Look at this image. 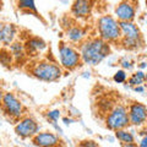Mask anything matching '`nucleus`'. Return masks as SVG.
<instances>
[{
    "label": "nucleus",
    "instance_id": "f257e3e1",
    "mask_svg": "<svg viewBox=\"0 0 147 147\" xmlns=\"http://www.w3.org/2000/svg\"><path fill=\"white\" fill-rule=\"evenodd\" d=\"M109 54H110L109 43L104 42L99 37H94V38H90L85 40L80 48L81 61L92 66L100 64Z\"/></svg>",
    "mask_w": 147,
    "mask_h": 147
},
{
    "label": "nucleus",
    "instance_id": "f03ea898",
    "mask_svg": "<svg viewBox=\"0 0 147 147\" xmlns=\"http://www.w3.org/2000/svg\"><path fill=\"white\" fill-rule=\"evenodd\" d=\"M31 74L36 79L44 82H54L58 81L63 75V69L58 64L49 60L37 61L31 70Z\"/></svg>",
    "mask_w": 147,
    "mask_h": 147
},
{
    "label": "nucleus",
    "instance_id": "7ed1b4c3",
    "mask_svg": "<svg viewBox=\"0 0 147 147\" xmlns=\"http://www.w3.org/2000/svg\"><path fill=\"white\" fill-rule=\"evenodd\" d=\"M97 28L99 38L107 43H115L121 38L119 22L117 21V18L110 15H104L99 18L97 22Z\"/></svg>",
    "mask_w": 147,
    "mask_h": 147
},
{
    "label": "nucleus",
    "instance_id": "20e7f679",
    "mask_svg": "<svg viewBox=\"0 0 147 147\" xmlns=\"http://www.w3.org/2000/svg\"><path fill=\"white\" fill-rule=\"evenodd\" d=\"M129 124V115H127V107L124 104L114 105L108 112L105 117V126L112 131H117L120 129H126Z\"/></svg>",
    "mask_w": 147,
    "mask_h": 147
},
{
    "label": "nucleus",
    "instance_id": "39448f33",
    "mask_svg": "<svg viewBox=\"0 0 147 147\" xmlns=\"http://www.w3.org/2000/svg\"><path fill=\"white\" fill-rule=\"evenodd\" d=\"M58 50H59V61H60L61 69L74 70L81 64L80 52L76 50L72 45L61 42L59 44Z\"/></svg>",
    "mask_w": 147,
    "mask_h": 147
},
{
    "label": "nucleus",
    "instance_id": "423d86ee",
    "mask_svg": "<svg viewBox=\"0 0 147 147\" xmlns=\"http://www.w3.org/2000/svg\"><path fill=\"white\" fill-rule=\"evenodd\" d=\"M0 109H3V112L9 118L15 119V120H18L24 115V105L12 92H4Z\"/></svg>",
    "mask_w": 147,
    "mask_h": 147
},
{
    "label": "nucleus",
    "instance_id": "0eeeda50",
    "mask_svg": "<svg viewBox=\"0 0 147 147\" xmlns=\"http://www.w3.org/2000/svg\"><path fill=\"white\" fill-rule=\"evenodd\" d=\"M137 5H139V1L137 0H121L120 3L117 5L114 13L119 22L126 21H134L135 16H136V10H137Z\"/></svg>",
    "mask_w": 147,
    "mask_h": 147
},
{
    "label": "nucleus",
    "instance_id": "6e6552de",
    "mask_svg": "<svg viewBox=\"0 0 147 147\" xmlns=\"http://www.w3.org/2000/svg\"><path fill=\"white\" fill-rule=\"evenodd\" d=\"M39 129L40 126L33 118L24 117L18 119L17 124L15 125V132L22 139H28V137H33L37 132H39Z\"/></svg>",
    "mask_w": 147,
    "mask_h": 147
},
{
    "label": "nucleus",
    "instance_id": "1a4fd4ad",
    "mask_svg": "<svg viewBox=\"0 0 147 147\" xmlns=\"http://www.w3.org/2000/svg\"><path fill=\"white\" fill-rule=\"evenodd\" d=\"M129 124L134 126H144L147 119V107L144 103L132 102L127 107Z\"/></svg>",
    "mask_w": 147,
    "mask_h": 147
},
{
    "label": "nucleus",
    "instance_id": "9d476101",
    "mask_svg": "<svg viewBox=\"0 0 147 147\" xmlns=\"http://www.w3.org/2000/svg\"><path fill=\"white\" fill-rule=\"evenodd\" d=\"M32 141L38 147H59V145L61 144L59 136L50 131L37 132V134L32 137Z\"/></svg>",
    "mask_w": 147,
    "mask_h": 147
},
{
    "label": "nucleus",
    "instance_id": "9b49d317",
    "mask_svg": "<svg viewBox=\"0 0 147 147\" xmlns=\"http://www.w3.org/2000/svg\"><path fill=\"white\" fill-rule=\"evenodd\" d=\"M93 9V0H74L71 5V15L76 18H86Z\"/></svg>",
    "mask_w": 147,
    "mask_h": 147
},
{
    "label": "nucleus",
    "instance_id": "f8f14e48",
    "mask_svg": "<svg viewBox=\"0 0 147 147\" xmlns=\"http://www.w3.org/2000/svg\"><path fill=\"white\" fill-rule=\"evenodd\" d=\"M119 28H120L121 38H126V39H141V38H144L141 34L139 26L136 24H134V21L119 22Z\"/></svg>",
    "mask_w": 147,
    "mask_h": 147
},
{
    "label": "nucleus",
    "instance_id": "ddd939ff",
    "mask_svg": "<svg viewBox=\"0 0 147 147\" xmlns=\"http://www.w3.org/2000/svg\"><path fill=\"white\" fill-rule=\"evenodd\" d=\"M25 52L28 55H37L47 49V43L39 37H31L24 44Z\"/></svg>",
    "mask_w": 147,
    "mask_h": 147
},
{
    "label": "nucleus",
    "instance_id": "4468645a",
    "mask_svg": "<svg viewBox=\"0 0 147 147\" xmlns=\"http://www.w3.org/2000/svg\"><path fill=\"white\" fill-rule=\"evenodd\" d=\"M17 34V28L13 24H3L1 25V44L9 47Z\"/></svg>",
    "mask_w": 147,
    "mask_h": 147
},
{
    "label": "nucleus",
    "instance_id": "2eb2a0df",
    "mask_svg": "<svg viewBox=\"0 0 147 147\" xmlns=\"http://www.w3.org/2000/svg\"><path fill=\"white\" fill-rule=\"evenodd\" d=\"M86 37V31L80 26H70L66 30V38L71 43H81Z\"/></svg>",
    "mask_w": 147,
    "mask_h": 147
},
{
    "label": "nucleus",
    "instance_id": "dca6fc26",
    "mask_svg": "<svg viewBox=\"0 0 147 147\" xmlns=\"http://www.w3.org/2000/svg\"><path fill=\"white\" fill-rule=\"evenodd\" d=\"M9 52L11 53L13 60H20V59H24L26 52H25V47L24 44L20 42H12L9 45Z\"/></svg>",
    "mask_w": 147,
    "mask_h": 147
},
{
    "label": "nucleus",
    "instance_id": "f3484780",
    "mask_svg": "<svg viewBox=\"0 0 147 147\" xmlns=\"http://www.w3.org/2000/svg\"><path fill=\"white\" fill-rule=\"evenodd\" d=\"M115 139L120 142V144H131L135 142V136L131 131L126 130V129H120V130L115 131Z\"/></svg>",
    "mask_w": 147,
    "mask_h": 147
},
{
    "label": "nucleus",
    "instance_id": "a211bd4d",
    "mask_svg": "<svg viewBox=\"0 0 147 147\" xmlns=\"http://www.w3.org/2000/svg\"><path fill=\"white\" fill-rule=\"evenodd\" d=\"M146 81V75H145V71L142 70H137L136 72H134L132 75L129 77L127 80V84L130 87H136V86H140V85H144Z\"/></svg>",
    "mask_w": 147,
    "mask_h": 147
},
{
    "label": "nucleus",
    "instance_id": "6ab92c4d",
    "mask_svg": "<svg viewBox=\"0 0 147 147\" xmlns=\"http://www.w3.org/2000/svg\"><path fill=\"white\" fill-rule=\"evenodd\" d=\"M120 42L123 44V47L129 50H136L144 47L145 40L144 38L141 39H126V38H120Z\"/></svg>",
    "mask_w": 147,
    "mask_h": 147
},
{
    "label": "nucleus",
    "instance_id": "aec40b11",
    "mask_svg": "<svg viewBox=\"0 0 147 147\" xmlns=\"http://www.w3.org/2000/svg\"><path fill=\"white\" fill-rule=\"evenodd\" d=\"M17 7L25 12H33L36 16H38L34 0H17Z\"/></svg>",
    "mask_w": 147,
    "mask_h": 147
},
{
    "label": "nucleus",
    "instance_id": "412c9836",
    "mask_svg": "<svg viewBox=\"0 0 147 147\" xmlns=\"http://www.w3.org/2000/svg\"><path fill=\"white\" fill-rule=\"evenodd\" d=\"M13 60L11 53L6 49H0V64H3L4 66H10Z\"/></svg>",
    "mask_w": 147,
    "mask_h": 147
},
{
    "label": "nucleus",
    "instance_id": "4be33fe9",
    "mask_svg": "<svg viewBox=\"0 0 147 147\" xmlns=\"http://www.w3.org/2000/svg\"><path fill=\"white\" fill-rule=\"evenodd\" d=\"M126 79H127V75H126L125 70H118L113 76V81L115 82V84H124V82L126 81Z\"/></svg>",
    "mask_w": 147,
    "mask_h": 147
},
{
    "label": "nucleus",
    "instance_id": "5701e85b",
    "mask_svg": "<svg viewBox=\"0 0 147 147\" xmlns=\"http://www.w3.org/2000/svg\"><path fill=\"white\" fill-rule=\"evenodd\" d=\"M119 63H120V65L124 70H131V69L134 67V61L127 57H123L120 60H119Z\"/></svg>",
    "mask_w": 147,
    "mask_h": 147
},
{
    "label": "nucleus",
    "instance_id": "b1692460",
    "mask_svg": "<svg viewBox=\"0 0 147 147\" xmlns=\"http://www.w3.org/2000/svg\"><path fill=\"white\" fill-rule=\"evenodd\" d=\"M47 118L52 123H57L59 120V118H60V110H59V109L49 110V112H47Z\"/></svg>",
    "mask_w": 147,
    "mask_h": 147
},
{
    "label": "nucleus",
    "instance_id": "393cba45",
    "mask_svg": "<svg viewBox=\"0 0 147 147\" xmlns=\"http://www.w3.org/2000/svg\"><path fill=\"white\" fill-rule=\"evenodd\" d=\"M79 147H99V145L93 140H84L80 142Z\"/></svg>",
    "mask_w": 147,
    "mask_h": 147
},
{
    "label": "nucleus",
    "instance_id": "a878e982",
    "mask_svg": "<svg viewBox=\"0 0 147 147\" xmlns=\"http://www.w3.org/2000/svg\"><path fill=\"white\" fill-rule=\"evenodd\" d=\"M134 91L137 92V93H140V94H145V86L144 85L136 86V87H134Z\"/></svg>",
    "mask_w": 147,
    "mask_h": 147
},
{
    "label": "nucleus",
    "instance_id": "bb28decb",
    "mask_svg": "<svg viewBox=\"0 0 147 147\" xmlns=\"http://www.w3.org/2000/svg\"><path fill=\"white\" fill-rule=\"evenodd\" d=\"M139 147H147V136H142V139L140 140V142L137 144Z\"/></svg>",
    "mask_w": 147,
    "mask_h": 147
},
{
    "label": "nucleus",
    "instance_id": "cd10ccee",
    "mask_svg": "<svg viewBox=\"0 0 147 147\" xmlns=\"http://www.w3.org/2000/svg\"><path fill=\"white\" fill-rule=\"evenodd\" d=\"M63 123L65 124V125H70V124L74 123V119H71V118H63Z\"/></svg>",
    "mask_w": 147,
    "mask_h": 147
},
{
    "label": "nucleus",
    "instance_id": "c85d7f7f",
    "mask_svg": "<svg viewBox=\"0 0 147 147\" xmlns=\"http://www.w3.org/2000/svg\"><path fill=\"white\" fill-rule=\"evenodd\" d=\"M121 147H139V146H137V144H135V142H131V144H123Z\"/></svg>",
    "mask_w": 147,
    "mask_h": 147
},
{
    "label": "nucleus",
    "instance_id": "c756f323",
    "mask_svg": "<svg viewBox=\"0 0 147 147\" xmlns=\"http://www.w3.org/2000/svg\"><path fill=\"white\" fill-rule=\"evenodd\" d=\"M139 67L141 69V70H142V71H144V70H145V67H146V63H145V61H142V63H140V64H139Z\"/></svg>",
    "mask_w": 147,
    "mask_h": 147
},
{
    "label": "nucleus",
    "instance_id": "7c9ffc66",
    "mask_svg": "<svg viewBox=\"0 0 147 147\" xmlns=\"http://www.w3.org/2000/svg\"><path fill=\"white\" fill-rule=\"evenodd\" d=\"M3 96H4V91L0 88V108H1V99H3Z\"/></svg>",
    "mask_w": 147,
    "mask_h": 147
},
{
    "label": "nucleus",
    "instance_id": "2f4dec72",
    "mask_svg": "<svg viewBox=\"0 0 147 147\" xmlns=\"http://www.w3.org/2000/svg\"><path fill=\"white\" fill-rule=\"evenodd\" d=\"M1 25L3 24H0V45H1Z\"/></svg>",
    "mask_w": 147,
    "mask_h": 147
},
{
    "label": "nucleus",
    "instance_id": "473e14b6",
    "mask_svg": "<svg viewBox=\"0 0 147 147\" xmlns=\"http://www.w3.org/2000/svg\"><path fill=\"white\" fill-rule=\"evenodd\" d=\"M0 146H1V140H0Z\"/></svg>",
    "mask_w": 147,
    "mask_h": 147
}]
</instances>
